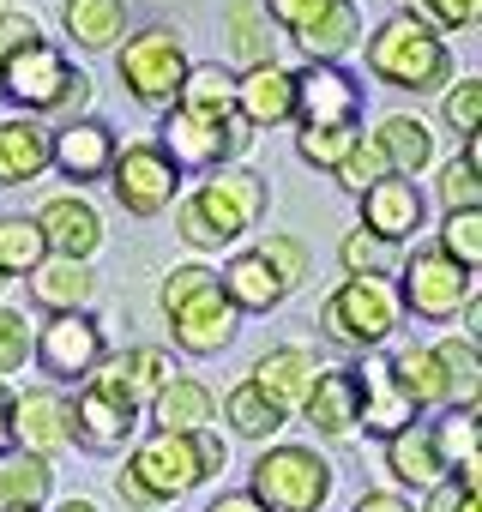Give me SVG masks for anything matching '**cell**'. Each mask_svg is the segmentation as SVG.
<instances>
[{
	"label": "cell",
	"instance_id": "33",
	"mask_svg": "<svg viewBox=\"0 0 482 512\" xmlns=\"http://www.w3.org/2000/svg\"><path fill=\"white\" fill-rule=\"evenodd\" d=\"M223 43H229V55L241 61V73L248 67H272L278 55H272V19L254 7V0H229L223 7Z\"/></svg>",
	"mask_w": 482,
	"mask_h": 512
},
{
	"label": "cell",
	"instance_id": "54",
	"mask_svg": "<svg viewBox=\"0 0 482 512\" xmlns=\"http://www.w3.org/2000/svg\"><path fill=\"white\" fill-rule=\"evenodd\" d=\"M205 512H266V506H260V500H254L248 488H229V494H217V500H211Z\"/></svg>",
	"mask_w": 482,
	"mask_h": 512
},
{
	"label": "cell",
	"instance_id": "7",
	"mask_svg": "<svg viewBox=\"0 0 482 512\" xmlns=\"http://www.w3.org/2000/svg\"><path fill=\"white\" fill-rule=\"evenodd\" d=\"M392 296H398V308H404V314H416V320L440 326V320L464 314V302L476 296V278H470V272H458L434 241H422V247H410L404 260H398V290H392Z\"/></svg>",
	"mask_w": 482,
	"mask_h": 512
},
{
	"label": "cell",
	"instance_id": "47",
	"mask_svg": "<svg viewBox=\"0 0 482 512\" xmlns=\"http://www.w3.org/2000/svg\"><path fill=\"white\" fill-rule=\"evenodd\" d=\"M25 362H31V320H25L19 308L0 302V380L19 374Z\"/></svg>",
	"mask_w": 482,
	"mask_h": 512
},
{
	"label": "cell",
	"instance_id": "21",
	"mask_svg": "<svg viewBox=\"0 0 482 512\" xmlns=\"http://www.w3.org/2000/svg\"><path fill=\"white\" fill-rule=\"evenodd\" d=\"M314 374H320L314 350H302V344H278V350H266V356L254 362L248 386H254V392H260L266 404H278V410L290 416V410H302V398H308Z\"/></svg>",
	"mask_w": 482,
	"mask_h": 512
},
{
	"label": "cell",
	"instance_id": "30",
	"mask_svg": "<svg viewBox=\"0 0 482 512\" xmlns=\"http://www.w3.org/2000/svg\"><path fill=\"white\" fill-rule=\"evenodd\" d=\"M374 145H380V157H386V169L392 175H422L428 163H434V127L428 121H416V115H386L374 133H368Z\"/></svg>",
	"mask_w": 482,
	"mask_h": 512
},
{
	"label": "cell",
	"instance_id": "46",
	"mask_svg": "<svg viewBox=\"0 0 482 512\" xmlns=\"http://www.w3.org/2000/svg\"><path fill=\"white\" fill-rule=\"evenodd\" d=\"M332 175H338V187H344V193H356V199H362V193H368V187H374L380 175H392V169H386V157H380V145H374V139L362 133V139L350 145V157H344V163H338Z\"/></svg>",
	"mask_w": 482,
	"mask_h": 512
},
{
	"label": "cell",
	"instance_id": "48",
	"mask_svg": "<svg viewBox=\"0 0 482 512\" xmlns=\"http://www.w3.org/2000/svg\"><path fill=\"white\" fill-rule=\"evenodd\" d=\"M416 512H482V488H458V482H434L422 494Z\"/></svg>",
	"mask_w": 482,
	"mask_h": 512
},
{
	"label": "cell",
	"instance_id": "41",
	"mask_svg": "<svg viewBox=\"0 0 482 512\" xmlns=\"http://www.w3.org/2000/svg\"><path fill=\"white\" fill-rule=\"evenodd\" d=\"M362 139V127H296V157L308 163V169H338L344 157H350V145Z\"/></svg>",
	"mask_w": 482,
	"mask_h": 512
},
{
	"label": "cell",
	"instance_id": "1",
	"mask_svg": "<svg viewBox=\"0 0 482 512\" xmlns=\"http://www.w3.org/2000/svg\"><path fill=\"white\" fill-rule=\"evenodd\" d=\"M266 175L260 169H217L211 181H199L187 199H175V235L193 253H223L248 229H260L266 217Z\"/></svg>",
	"mask_w": 482,
	"mask_h": 512
},
{
	"label": "cell",
	"instance_id": "35",
	"mask_svg": "<svg viewBox=\"0 0 482 512\" xmlns=\"http://www.w3.org/2000/svg\"><path fill=\"white\" fill-rule=\"evenodd\" d=\"M434 356H440V380H446V410L476 416V398H482V356H476V338H434Z\"/></svg>",
	"mask_w": 482,
	"mask_h": 512
},
{
	"label": "cell",
	"instance_id": "50",
	"mask_svg": "<svg viewBox=\"0 0 482 512\" xmlns=\"http://www.w3.org/2000/svg\"><path fill=\"white\" fill-rule=\"evenodd\" d=\"M320 7H326V0H260V13H266L278 31H302Z\"/></svg>",
	"mask_w": 482,
	"mask_h": 512
},
{
	"label": "cell",
	"instance_id": "39",
	"mask_svg": "<svg viewBox=\"0 0 482 512\" xmlns=\"http://www.w3.org/2000/svg\"><path fill=\"white\" fill-rule=\"evenodd\" d=\"M338 260H344V278H374V284H386V278L398 272V247L380 241V235H368V229H350L344 247H338Z\"/></svg>",
	"mask_w": 482,
	"mask_h": 512
},
{
	"label": "cell",
	"instance_id": "2",
	"mask_svg": "<svg viewBox=\"0 0 482 512\" xmlns=\"http://www.w3.org/2000/svg\"><path fill=\"white\" fill-rule=\"evenodd\" d=\"M362 43H368V73L380 85H392V91L434 97V91L452 85V49H446V37L428 31V25H416V19H404V13L380 19L374 37H362Z\"/></svg>",
	"mask_w": 482,
	"mask_h": 512
},
{
	"label": "cell",
	"instance_id": "58",
	"mask_svg": "<svg viewBox=\"0 0 482 512\" xmlns=\"http://www.w3.org/2000/svg\"><path fill=\"white\" fill-rule=\"evenodd\" d=\"M0 284H7V278H0Z\"/></svg>",
	"mask_w": 482,
	"mask_h": 512
},
{
	"label": "cell",
	"instance_id": "52",
	"mask_svg": "<svg viewBox=\"0 0 482 512\" xmlns=\"http://www.w3.org/2000/svg\"><path fill=\"white\" fill-rule=\"evenodd\" d=\"M85 103H91V79H85V73H73V79H67V91H61V103H55V115H49V121H61V127H67V121H79V109H85Z\"/></svg>",
	"mask_w": 482,
	"mask_h": 512
},
{
	"label": "cell",
	"instance_id": "17",
	"mask_svg": "<svg viewBox=\"0 0 482 512\" xmlns=\"http://www.w3.org/2000/svg\"><path fill=\"white\" fill-rule=\"evenodd\" d=\"M49 163H55L67 181H79V187L109 181V163H115V133H109L103 121L79 115V121H67V127H55V133H49Z\"/></svg>",
	"mask_w": 482,
	"mask_h": 512
},
{
	"label": "cell",
	"instance_id": "13",
	"mask_svg": "<svg viewBox=\"0 0 482 512\" xmlns=\"http://www.w3.org/2000/svg\"><path fill=\"white\" fill-rule=\"evenodd\" d=\"M350 386H356V428H368V434H398V428H410L422 410L404 398V386H398V374H392V362L380 356V350H362L350 368Z\"/></svg>",
	"mask_w": 482,
	"mask_h": 512
},
{
	"label": "cell",
	"instance_id": "57",
	"mask_svg": "<svg viewBox=\"0 0 482 512\" xmlns=\"http://www.w3.org/2000/svg\"><path fill=\"white\" fill-rule=\"evenodd\" d=\"M0 13H13V0H0Z\"/></svg>",
	"mask_w": 482,
	"mask_h": 512
},
{
	"label": "cell",
	"instance_id": "28",
	"mask_svg": "<svg viewBox=\"0 0 482 512\" xmlns=\"http://www.w3.org/2000/svg\"><path fill=\"white\" fill-rule=\"evenodd\" d=\"M49 169V127L31 115L0 121V187H25Z\"/></svg>",
	"mask_w": 482,
	"mask_h": 512
},
{
	"label": "cell",
	"instance_id": "12",
	"mask_svg": "<svg viewBox=\"0 0 482 512\" xmlns=\"http://www.w3.org/2000/svg\"><path fill=\"white\" fill-rule=\"evenodd\" d=\"M109 187L121 199V211L133 217H157L181 199V169L157 151V145H115V163H109Z\"/></svg>",
	"mask_w": 482,
	"mask_h": 512
},
{
	"label": "cell",
	"instance_id": "56",
	"mask_svg": "<svg viewBox=\"0 0 482 512\" xmlns=\"http://www.w3.org/2000/svg\"><path fill=\"white\" fill-rule=\"evenodd\" d=\"M43 512H103L97 500H61V506H43Z\"/></svg>",
	"mask_w": 482,
	"mask_h": 512
},
{
	"label": "cell",
	"instance_id": "31",
	"mask_svg": "<svg viewBox=\"0 0 482 512\" xmlns=\"http://www.w3.org/2000/svg\"><path fill=\"white\" fill-rule=\"evenodd\" d=\"M25 284H31V296H37L43 314H85L91 296H97L91 266H73V260H43Z\"/></svg>",
	"mask_w": 482,
	"mask_h": 512
},
{
	"label": "cell",
	"instance_id": "40",
	"mask_svg": "<svg viewBox=\"0 0 482 512\" xmlns=\"http://www.w3.org/2000/svg\"><path fill=\"white\" fill-rule=\"evenodd\" d=\"M223 416H229V428H235L241 440H272V434L284 428V410H278V404H266L248 380H241V386L223 398Z\"/></svg>",
	"mask_w": 482,
	"mask_h": 512
},
{
	"label": "cell",
	"instance_id": "45",
	"mask_svg": "<svg viewBox=\"0 0 482 512\" xmlns=\"http://www.w3.org/2000/svg\"><path fill=\"white\" fill-rule=\"evenodd\" d=\"M440 115H446V127H452L458 139H476V133H482V79H452Z\"/></svg>",
	"mask_w": 482,
	"mask_h": 512
},
{
	"label": "cell",
	"instance_id": "38",
	"mask_svg": "<svg viewBox=\"0 0 482 512\" xmlns=\"http://www.w3.org/2000/svg\"><path fill=\"white\" fill-rule=\"evenodd\" d=\"M434 247L446 253L458 272L476 278V266H482V211H446L440 229H434Z\"/></svg>",
	"mask_w": 482,
	"mask_h": 512
},
{
	"label": "cell",
	"instance_id": "55",
	"mask_svg": "<svg viewBox=\"0 0 482 512\" xmlns=\"http://www.w3.org/2000/svg\"><path fill=\"white\" fill-rule=\"evenodd\" d=\"M13 446V386L0 380V452Z\"/></svg>",
	"mask_w": 482,
	"mask_h": 512
},
{
	"label": "cell",
	"instance_id": "20",
	"mask_svg": "<svg viewBox=\"0 0 482 512\" xmlns=\"http://www.w3.org/2000/svg\"><path fill=\"white\" fill-rule=\"evenodd\" d=\"M290 43L308 55V67H344V55L362 43V7L356 0H326L302 31H290Z\"/></svg>",
	"mask_w": 482,
	"mask_h": 512
},
{
	"label": "cell",
	"instance_id": "15",
	"mask_svg": "<svg viewBox=\"0 0 482 512\" xmlns=\"http://www.w3.org/2000/svg\"><path fill=\"white\" fill-rule=\"evenodd\" d=\"M290 79H296V109H290L296 127H356L362 85L344 67H302Z\"/></svg>",
	"mask_w": 482,
	"mask_h": 512
},
{
	"label": "cell",
	"instance_id": "8",
	"mask_svg": "<svg viewBox=\"0 0 482 512\" xmlns=\"http://www.w3.org/2000/svg\"><path fill=\"white\" fill-rule=\"evenodd\" d=\"M398 326H404V308H398L392 284H374V278H344L320 302V332L338 344H356V350H380Z\"/></svg>",
	"mask_w": 482,
	"mask_h": 512
},
{
	"label": "cell",
	"instance_id": "25",
	"mask_svg": "<svg viewBox=\"0 0 482 512\" xmlns=\"http://www.w3.org/2000/svg\"><path fill=\"white\" fill-rule=\"evenodd\" d=\"M217 284H223V296H229L235 314H272V308L290 296V290L278 284V272L260 260L254 247H235V253H229V266L217 272Z\"/></svg>",
	"mask_w": 482,
	"mask_h": 512
},
{
	"label": "cell",
	"instance_id": "24",
	"mask_svg": "<svg viewBox=\"0 0 482 512\" xmlns=\"http://www.w3.org/2000/svg\"><path fill=\"white\" fill-rule=\"evenodd\" d=\"M386 446V470L404 482V488H434V482H446V458H440V440H434V422H410V428H398V434H386L380 440Z\"/></svg>",
	"mask_w": 482,
	"mask_h": 512
},
{
	"label": "cell",
	"instance_id": "42",
	"mask_svg": "<svg viewBox=\"0 0 482 512\" xmlns=\"http://www.w3.org/2000/svg\"><path fill=\"white\" fill-rule=\"evenodd\" d=\"M434 199H440L446 211H482V175H476L464 157H446V163L434 169Z\"/></svg>",
	"mask_w": 482,
	"mask_h": 512
},
{
	"label": "cell",
	"instance_id": "5",
	"mask_svg": "<svg viewBox=\"0 0 482 512\" xmlns=\"http://www.w3.org/2000/svg\"><path fill=\"white\" fill-rule=\"evenodd\" d=\"M121 500L139 512H157L169 500H181L187 488H199V464H193V440L187 434H145L133 446V458L121 464Z\"/></svg>",
	"mask_w": 482,
	"mask_h": 512
},
{
	"label": "cell",
	"instance_id": "19",
	"mask_svg": "<svg viewBox=\"0 0 482 512\" xmlns=\"http://www.w3.org/2000/svg\"><path fill=\"white\" fill-rule=\"evenodd\" d=\"M296 109V79L290 67H248V73H235V121L241 127H284Z\"/></svg>",
	"mask_w": 482,
	"mask_h": 512
},
{
	"label": "cell",
	"instance_id": "3",
	"mask_svg": "<svg viewBox=\"0 0 482 512\" xmlns=\"http://www.w3.org/2000/svg\"><path fill=\"white\" fill-rule=\"evenodd\" d=\"M163 314H169V332L187 356H223L241 332V314L229 308L223 284L211 266H175L163 278Z\"/></svg>",
	"mask_w": 482,
	"mask_h": 512
},
{
	"label": "cell",
	"instance_id": "23",
	"mask_svg": "<svg viewBox=\"0 0 482 512\" xmlns=\"http://www.w3.org/2000/svg\"><path fill=\"white\" fill-rule=\"evenodd\" d=\"M133 410H121L115 398H103V392H91V386H79V398L67 404V440H79L85 452H121L127 440H133Z\"/></svg>",
	"mask_w": 482,
	"mask_h": 512
},
{
	"label": "cell",
	"instance_id": "9",
	"mask_svg": "<svg viewBox=\"0 0 482 512\" xmlns=\"http://www.w3.org/2000/svg\"><path fill=\"white\" fill-rule=\"evenodd\" d=\"M254 145V127H241L235 115L229 121H211V115H187V109H169L163 127H157V151L187 175V169H223L235 157H248Z\"/></svg>",
	"mask_w": 482,
	"mask_h": 512
},
{
	"label": "cell",
	"instance_id": "34",
	"mask_svg": "<svg viewBox=\"0 0 482 512\" xmlns=\"http://www.w3.org/2000/svg\"><path fill=\"white\" fill-rule=\"evenodd\" d=\"M61 31L79 49H115L127 37V0H67V7H61Z\"/></svg>",
	"mask_w": 482,
	"mask_h": 512
},
{
	"label": "cell",
	"instance_id": "11",
	"mask_svg": "<svg viewBox=\"0 0 482 512\" xmlns=\"http://www.w3.org/2000/svg\"><path fill=\"white\" fill-rule=\"evenodd\" d=\"M79 67L55 49V43H31V49H19V55H7L0 61V97H7L13 109H25L31 121L43 115V127H49V115H55V103H61V91H67V79H73Z\"/></svg>",
	"mask_w": 482,
	"mask_h": 512
},
{
	"label": "cell",
	"instance_id": "16",
	"mask_svg": "<svg viewBox=\"0 0 482 512\" xmlns=\"http://www.w3.org/2000/svg\"><path fill=\"white\" fill-rule=\"evenodd\" d=\"M37 229H43L49 260L91 266V253L103 247V217H97V205H85L79 193H55V199H43V205H37Z\"/></svg>",
	"mask_w": 482,
	"mask_h": 512
},
{
	"label": "cell",
	"instance_id": "53",
	"mask_svg": "<svg viewBox=\"0 0 482 512\" xmlns=\"http://www.w3.org/2000/svg\"><path fill=\"white\" fill-rule=\"evenodd\" d=\"M350 512H416V506H410L404 494H386V488H374V494H362Z\"/></svg>",
	"mask_w": 482,
	"mask_h": 512
},
{
	"label": "cell",
	"instance_id": "32",
	"mask_svg": "<svg viewBox=\"0 0 482 512\" xmlns=\"http://www.w3.org/2000/svg\"><path fill=\"white\" fill-rule=\"evenodd\" d=\"M169 109H187V115H211V121H229V115H235V67H217V61H193Z\"/></svg>",
	"mask_w": 482,
	"mask_h": 512
},
{
	"label": "cell",
	"instance_id": "27",
	"mask_svg": "<svg viewBox=\"0 0 482 512\" xmlns=\"http://www.w3.org/2000/svg\"><path fill=\"white\" fill-rule=\"evenodd\" d=\"M302 416L314 422L320 440H356L362 428H356V386H350V374L344 368H320L308 398H302Z\"/></svg>",
	"mask_w": 482,
	"mask_h": 512
},
{
	"label": "cell",
	"instance_id": "36",
	"mask_svg": "<svg viewBox=\"0 0 482 512\" xmlns=\"http://www.w3.org/2000/svg\"><path fill=\"white\" fill-rule=\"evenodd\" d=\"M392 374H398V386H404V398H410L416 410H446V380H440L434 344H404V350L392 356Z\"/></svg>",
	"mask_w": 482,
	"mask_h": 512
},
{
	"label": "cell",
	"instance_id": "26",
	"mask_svg": "<svg viewBox=\"0 0 482 512\" xmlns=\"http://www.w3.org/2000/svg\"><path fill=\"white\" fill-rule=\"evenodd\" d=\"M151 422H157V434H199V428L217 422V398H211L205 380H193V374H169L163 392L151 398Z\"/></svg>",
	"mask_w": 482,
	"mask_h": 512
},
{
	"label": "cell",
	"instance_id": "43",
	"mask_svg": "<svg viewBox=\"0 0 482 512\" xmlns=\"http://www.w3.org/2000/svg\"><path fill=\"white\" fill-rule=\"evenodd\" d=\"M254 253H260V260L278 272V284H284V290L308 284V272H314V253H308V241H296V235H266Z\"/></svg>",
	"mask_w": 482,
	"mask_h": 512
},
{
	"label": "cell",
	"instance_id": "14",
	"mask_svg": "<svg viewBox=\"0 0 482 512\" xmlns=\"http://www.w3.org/2000/svg\"><path fill=\"white\" fill-rule=\"evenodd\" d=\"M175 368H169V356L163 350H151V344H133V350H115V356H103L97 368H91V392H103V398H115L121 410H145V398H157L163 392V380H169Z\"/></svg>",
	"mask_w": 482,
	"mask_h": 512
},
{
	"label": "cell",
	"instance_id": "51",
	"mask_svg": "<svg viewBox=\"0 0 482 512\" xmlns=\"http://www.w3.org/2000/svg\"><path fill=\"white\" fill-rule=\"evenodd\" d=\"M187 440H193V464H199V482H211V476L223 470V458H229V452H223V440H217L211 428H199V434H187Z\"/></svg>",
	"mask_w": 482,
	"mask_h": 512
},
{
	"label": "cell",
	"instance_id": "10",
	"mask_svg": "<svg viewBox=\"0 0 482 512\" xmlns=\"http://www.w3.org/2000/svg\"><path fill=\"white\" fill-rule=\"evenodd\" d=\"M31 356L49 374V386H85L109 350L91 314H49V326H31Z\"/></svg>",
	"mask_w": 482,
	"mask_h": 512
},
{
	"label": "cell",
	"instance_id": "44",
	"mask_svg": "<svg viewBox=\"0 0 482 512\" xmlns=\"http://www.w3.org/2000/svg\"><path fill=\"white\" fill-rule=\"evenodd\" d=\"M404 19L428 31H470L482 19V0H404Z\"/></svg>",
	"mask_w": 482,
	"mask_h": 512
},
{
	"label": "cell",
	"instance_id": "29",
	"mask_svg": "<svg viewBox=\"0 0 482 512\" xmlns=\"http://www.w3.org/2000/svg\"><path fill=\"white\" fill-rule=\"evenodd\" d=\"M49 488H55V464L49 458H31L19 446L0 452V512H43Z\"/></svg>",
	"mask_w": 482,
	"mask_h": 512
},
{
	"label": "cell",
	"instance_id": "49",
	"mask_svg": "<svg viewBox=\"0 0 482 512\" xmlns=\"http://www.w3.org/2000/svg\"><path fill=\"white\" fill-rule=\"evenodd\" d=\"M37 37H43V31H37V19H31V13H19V7H13V13H0V61L19 55V49H31Z\"/></svg>",
	"mask_w": 482,
	"mask_h": 512
},
{
	"label": "cell",
	"instance_id": "22",
	"mask_svg": "<svg viewBox=\"0 0 482 512\" xmlns=\"http://www.w3.org/2000/svg\"><path fill=\"white\" fill-rule=\"evenodd\" d=\"M13 446L31 452V458H55L67 446V404L49 386L13 392Z\"/></svg>",
	"mask_w": 482,
	"mask_h": 512
},
{
	"label": "cell",
	"instance_id": "37",
	"mask_svg": "<svg viewBox=\"0 0 482 512\" xmlns=\"http://www.w3.org/2000/svg\"><path fill=\"white\" fill-rule=\"evenodd\" d=\"M43 260H49V247H43L37 217H25V211L0 217V278H31Z\"/></svg>",
	"mask_w": 482,
	"mask_h": 512
},
{
	"label": "cell",
	"instance_id": "6",
	"mask_svg": "<svg viewBox=\"0 0 482 512\" xmlns=\"http://www.w3.org/2000/svg\"><path fill=\"white\" fill-rule=\"evenodd\" d=\"M248 494L266 506V512H320L332 500V464L314 452V446H266L254 476H248Z\"/></svg>",
	"mask_w": 482,
	"mask_h": 512
},
{
	"label": "cell",
	"instance_id": "18",
	"mask_svg": "<svg viewBox=\"0 0 482 512\" xmlns=\"http://www.w3.org/2000/svg\"><path fill=\"white\" fill-rule=\"evenodd\" d=\"M422 217H428V199H422V187L416 181H404V175H380L368 193H362V229L368 235H380V241H410L416 229H422Z\"/></svg>",
	"mask_w": 482,
	"mask_h": 512
},
{
	"label": "cell",
	"instance_id": "4",
	"mask_svg": "<svg viewBox=\"0 0 482 512\" xmlns=\"http://www.w3.org/2000/svg\"><path fill=\"white\" fill-rule=\"evenodd\" d=\"M115 67H121V85H127L133 103L163 109V103H175L193 61H187V43H181L175 25H139L115 43Z\"/></svg>",
	"mask_w": 482,
	"mask_h": 512
}]
</instances>
